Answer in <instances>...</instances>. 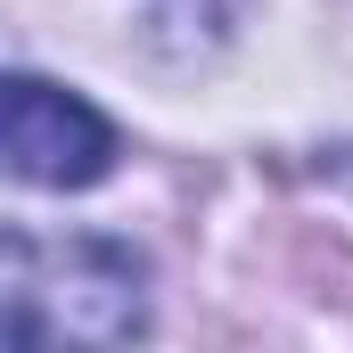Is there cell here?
Segmentation results:
<instances>
[{
  "label": "cell",
  "mask_w": 353,
  "mask_h": 353,
  "mask_svg": "<svg viewBox=\"0 0 353 353\" xmlns=\"http://www.w3.org/2000/svg\"><path fill=\"white\" fill-rule=\"evenodd\" d=\"M107 165H115V132L90 99L33 83V74H0V181L90 189Z\"/></svg>",
  "instance_id": "7a4b0ae2"
},
{
  "label": "cell",
  "mask_w": 353,
  "mask_h": 353,
  "mask_svg": "<svg viewBox=\"0 0 353 353\" xmlns=\"http://www.w3.org/2000/svg\"><path fill=\"white\" fill-rule=\"evenodd\" d=\"M140 329V263L99 239H0V345H115Z\"/></svg>",
  "instance_id": "6da1fadb"
}]
</instances>
